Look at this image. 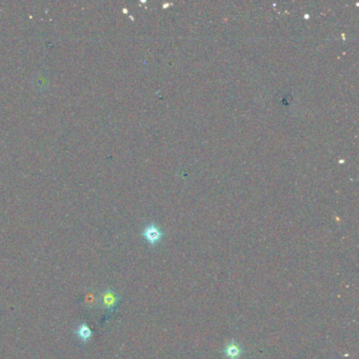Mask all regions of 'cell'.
<instances>
[{
  "instance_id": "cell-1",
  "label": "cell",
  "mask_w": 359,
  "mask_h": 359,
  "mask_svg": "<svg viewBox=\"0 0 359 359\" xmlns=\"http://www.w3.org/2000/svg\"><path fill=\"white\" fill-rule=\"evenodd\" d=\"M100 302L102 307L108 311V315H111L117 308L119 302V296L114 290L105 289L100 295Z\"/></svg>"
},
{
  "instance_id": "cell-2",
  "label": "cell",
  "mask_w": 359,
  "mask_h": 359,
  "mask_svg": "<svg viewBox=\"0 0 359 359\" xmlns=\"http://www.w3.org/2000/svg\"><path fill=\"white\" fill-rule=\"evenodd\" d=\"M142 236H143V238L151 244V246H155V244L159 243L160 240L163 239V234L157 226L150 225L143 230Z\"/></svg>"
},
{
  "instance_id": "cell-3",
  "label": "cell",
  "mask_w": 359,
  "mask_h": 359,
  "mask_svg": "<svg viewBox=\"0 0 359 359\" xmlns=\"http://www.w3.org/2000/svg\"><path fill=\"white\" fill-rule=\"evenodd\" d=\"M75 336L82 345H87L92 338H93V331L90 329V326L86 323H80L75 327Z\"/></svg>"
},
{
  "instance_id": "cell-4",
  "label": "cell",
  "mask_w": 359,
  "mask_h": 359,
  "mask_svg": "<svg viewBox=\"0 0 359 359\" xmlns=\"http://www.w3.org/2000/svg\"><path fill=\"white\" fill-rule=\"evenodd\" d=\"M242 348L236 341H230L227 343L224 349V354L228 359H239L242 356Z\"/></svg>"
}]
</instances>
